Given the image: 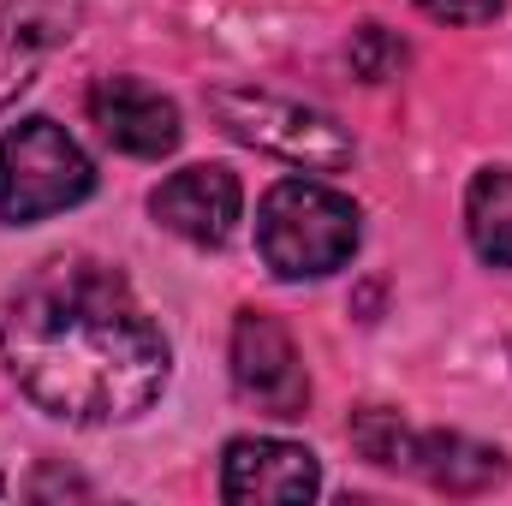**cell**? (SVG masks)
I'll return each instance as SVG.
<instances>
[{
    "label": "cell",
    "mask_w": 512,
    "mask_h": 506,
    "mask_svg": "<svg viewBox=\"0 0 512 506\" xmlns=\"http://www.w3.org/2000/svg\"><path fill=\"white\" fill-rule=\"evenodd\" d=\"M12 381L60 423H131L167 387V340L131 280L108 262L36 268L0 322Z\"/></svg>",
    "instance_id": "6da1fadb"
},
{
    "label": "cell",
    "mask_w": 512,
    "mask_h": 506,
    "mask_svg": "<svg viewBox=\"0 0 512 506\" xmlns=\"http://www.w3.org/2000/svg\"><path fill=\"white\" fill-rule=\"evenodd\" d=\"M364 239V215L322 179H280L256 209V251L280 280H322L346 268Z\"/></svg>",
    "instance_id": "7a4b0ae2"
},
{
    "label": "cell",
    "mask_w": 512,
    "mask_h": 506,
    "mask_svg": "<svg viewBox=\"0 0 512 506\" xmlns=\"http://www.w3.org/2000/svg\"><path fill=\"white\" fill-rule=\"evenodd\" d=\"M90 191H96V167L66 137V126L36 114L0 137V221H12V227L48 221L72 203H84Z\"/></svg>",
    "instance_id": "3957f363"
},
{
    "label": "cell",
    "mask_w": 512,
    "mask_h": 506,
    "mask_svg": "<svg viewBox=\"0 0 512 506\" xmlns=\"http://www.w3.org/2000/svg\"><path fill=\"white\" fill-rule=\"evenodd\" d=\"M209 108H215V120L233 131L239 143L268 149V155H280V161H292V167H304V173H340V167H352V155H358L352 137L334 126L322 108H304V102H292V96L215 90Z\"/></svg>",
    "instance_id": "277c9868"
},
{
    "label": "cell",
    "mask_w": 512,
    "mask_h": 506,
    "mask_svg": "<svg viewBox=\"0 0 512 506\" xmlns=\"http://www.w3.org/2000/svg\"><path fill=\"white\" fill-rule=\"evenodd\" d=\"M233 387H239V399L256 405L262 417H304L310 376H304V358H298L292 334L274 316L245 310L233 322Z\"/></svg>",
    "instance_id": "5b68a950"
},
{
    "label": "cell",
    "mask_w": 512,
    "mask_h": 506,
    "mask_svg": "<svg viewBox=\"0 0 512 506\" xmlns=\"http://www.w3.org/2000/svg\"><path fill=\"white\" fill-rule=\"evenodd\" d=\"M322 489V465L310 447L268 441V435H239L221 459V495L233 506H292Z\"/></svg>",
    "instance_id": "8992f818"
},
{
    "label": "cell",
    "mask_w": 512,
    "mask_h": 506,
    "mask_svg": "<svg viewBox=\"0 0 512 506\" xmlns=\"http://www.w3.org/2000/svg\"><path fill=\"white\" fill-rule=\"evenodd\" d=\"M239 209H245V191L227 167H185L161 179L149 197V215L185 245H227L239 227Z\"/></svg>",
    "instance_id": "52a82bcc"
},
{
    "label": "cell",
    "mask_w": 512,
    "mask_h": 506,
    "mask_svg": "<svg viewBox=\"0 0 512 506\" xmlns=\"http://www.w3.org/2000/svg\"><path fill=\"white\" fill-rule=\"evenodd\" d=\"M90 120L120 155L137 161H161L179 149V108L143 78H102L90 90Z\"/></svg>",
    "instance_id": "ba28073f"
},
{
    "label": "cell",
    "mask_w": 512,
    "mask_h": 506,
    "mask_svg": "<svg viewBox=\"0 0 512 506\" xmlns=\"http://www.w3.org/2000/svg\"><path fill=\"white\" fill-rule=\"evenodd\" d=\"M411 471L447 495H483L507 477V459L471 435H417V453H411Z\"/></svg>",
    "instance_id": "9c48e42d"
},
{
    "label": "cell",
    "mask_w": 512,
    "mask_h": 506,
    "mask_svg": "<svg viewBox=\"0 0 512 506\" xmlns=\"http://www.w3.org/2000/svg\"><path fill=\"white\" fill-rule=\"evenodd\" d=\"M465 233L489 268L512 274V167H483L465 191Z\"/></svg>",
    "instance_id": "30bf717a"
},
{
    "label": "cell",
    "mask_w": 512,
    "mask_h": 506,
    "mask_svg": "<svg viewBox=\"0 0 512 506\" xmlns=\"http://www.w3.org/2000/svg\"><path fill=\"white\" fill-rule=\"evenodd\" d=\"M48 42H54V30L36 18L30 0H6V6H0V108L36 78Z\"/></svg>",
    "instance_id": "8fae6325"
},
{
    "label": "cell",
    "mask_w": 512,
    "mask_h": 506,
    "mask_svg": "<svg viewBox=\"0 0 512 506\" xmlns=\"http://www.w3.org/2000/svg\"><path fill=\"white\" fill-rule=\"evenodd\" d=\"M352 447H358L370 465H382V471H411L417 435L405 429V417H399V411L370 405V411H358V417H352Z\"/></svg>",
    "instance_id": "7c38bea8"
},
{
    "label": "cell",
    "mask_w": 512,
    "mask_h": 506,
    "mask_svg": "<svg viewBox=\"0 0 512 506\" xmlns=\"http://www.w3.org/2000/svg\"><path fill=\"white\" fill-rule=\"evenodd\" d=\"M352 60H358V72H364V78H387V66H393V60H405V48H399V42H387L382 24H364V30H358V42H352Z\"/></svg>",
    "instance_id": "4fadbf2b"
},
{
    "label": "cell",
    "mask_w": 512,
    "mask_h": 506,
    "mask_svg": "<svg viewBox=\"0 0 512 506\" xmlns=\"http://www.w3.org/2000/svg\"><path fill=\"white\" fill-rule=\"evenodd\" d=\"M429 18H441V24H489L507 0H417Z\"/></svg>",
    "instance_id": "5bb4252c"
},
{
    "label": "cell",
    "mask_w": 512,
    "mask_h": 506,
    "mask_svg": "<svg viewBox=\"0 0 512 506\" xmlns=\"http://www.w3.org/2000/svg\"><path fill=\"white\" fill-rule=\"evenodd\" d=\"M0 489H6V483H0Z\"/></svg>",
    "instance_id": "9a60e30c"
}]
</instances>
